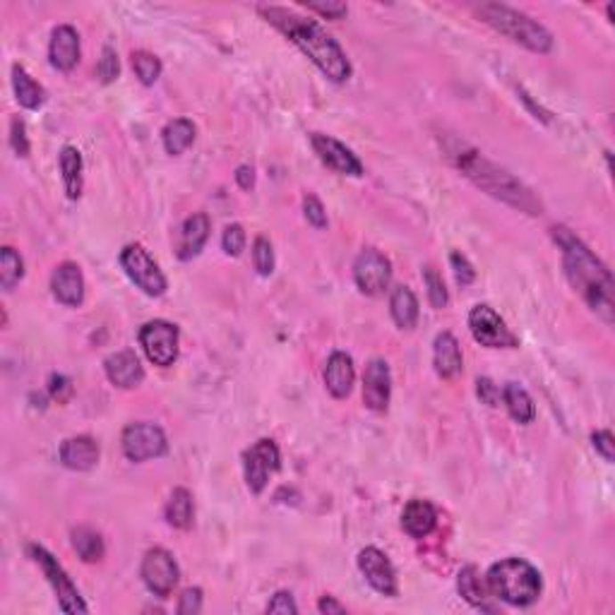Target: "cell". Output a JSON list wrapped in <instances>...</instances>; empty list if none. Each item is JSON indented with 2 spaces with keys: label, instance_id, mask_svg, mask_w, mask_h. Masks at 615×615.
Returning <instances> with one entry per match:
<instances>
[{
  "label": "cell",
  "instance_id": "8d00e7d4",
  "mask_svg": "<svg viewBox=\"0 0 615 615\" xmlns=\"http://www.w3.org/2000/svg\"><path fill=\"white\" fill-rule=\"evenodd\" d=\"M119 72H120L119 53H116L111 46H103L99 65H96V75H99V79H102L103 85H109V82H113V79H119Z\"/></svg>",
  "mask_w": 615,
  "mask_h": 615
},
{
  "label": "cell",
  "instance_id": "ac0fdd59",
  "mask_svg": "<svg viewBox=\"0 0 615 615\" xmlns=\"http://www.w3.org/2000/svg\"><path fill=\"white\" fill-rule=\"evenodd\" d=\"M51 289H53L55 299L61 300L63 306H82V300H85V276H82V269L75 262L58 265L53 276H51Z\"/></svg>",
  "mask_w": 615,
  "mask_h": 615
},
{
  "label": "cell",
  "instance_id": "f35d334b",
  "mask_svg": "<svg viewBox=\"0 0 615 615\" xmlns=\"http://www.w3.org/2000/svg\"><path fill=\"white\" fill-rule=\"evenodd\" d=\"M303 212H306L308 224H313L316 229H324L327 226V212H324L323 202L316 195H306L303 198Z\"/></svg>",
  "mask_w": 615,
  "mask_h": 615
},
{
  "label": "cell",
  "instance_id": "484cf974",
  "mask_svg": "<svg viewBox=\"0 0 615 615\" xmlns=\"http://www.w3.org/2000/svg\"><path fill=\"white\" fill-rule=\"evenodd\" d=\"M390 313H392V320L397 323V327L414 330V324L418 320V300L409 286H397L395 291H392Z\"/></svg>",
  "mask_w": 615,
  "mask_h": 615
},
{
  "label": "cell",
  "instance_id": "836d02e7",
  "mask_svg": "<svg viewBox=\"0 0 615 615\" xmlns=\"http://www.w3.org/2000/svg\"><path fill=\"white\" fill-rule=\"evenodd\" d=\"M133 68H135V75L140 78V82L143 85H154L159 79V75H161V61H159L157 55L147 53V51H137V53H133Z\"/></svg>",
  "mask_w": 615,
  "mask_h": 615
},
{
  "label": "cell",
  "instance_id": "7bdbcfd3",
  "mask_svg": "<svg viewBox=\"0 0 615 615\" xmlns=\"http://www.w3.org/2000/svg\"><path fill=\"white\" fill-rule=\"evenodd\" d=\"M592 442H594V450L599 452L601 457L606 459L608 464L615 459V442H613V433L611 430H596V433L592 435Z\"/></svg>",
  "mask_w": 615,
  "mask_h": 615
},
{
  "label": "cell",
  "instance_id": "e575fe53",
  "mask_svg": "<svg viewBox=\"0 0 615 615\" xmlns=\"http://www.w3.org/2000/svg\"><path fill=\"white\" fill-rule=\"evenodd\" d=\"M423 284L428 289V300L433 308H445L447 306V289H445V282L442 276L438 275L435 267L423 269Z\"/></svg>",
  "mask_w": 615,
  "mask_h": 615
},
{
  "label": "cell",
  "instance_id": "4fadbf2b",
  "mask_svg": "<svg viewBox=\"0 0 615 615\" xmlns=\"http://www.w3.org/2000/svg\"><path fill=\"white\" fill-rule=\"evenodd\" d=\"M282 466V455L276 447L275 440H260L255 442L250 450L243 455V472L248 488L253 490L255 496H260L265 486H267L269 476Z\"/></svg>",
  "mask_w": 615,
  "mask_h": 615
},
{
  "label": "cell",
  "instance_id": "c3c4849f",
  "mask_svg": "<svg viewBox=\"0 0 615 615\" xmlns=\"http://www.w3.org/2000/svg\"><path fill=\"white\" fill-rule=\"evenodd\" d=\"M236 183L243 190L253 188V185H255L253 166H238V168H236Z\"/></svg>",
  "mask_w": 615,
  "mask_h": 615
},
{
  "label": "cell",
  "instance_id": "ee69618b",
  "mask_svg": "<svg viewBox=\"0 0 615 615\" xmlns=\"http://www.w3.org/2000/svg\"><path fill=\"white\" fill-rule=\"evenodd\" d=\"M200 608H202V592H200L198 586L195 589H185L181 594V599H178V613L195 615L200 613Z\"/></svg>",
  "mask_w": 615,
  "mask_h": 615
},
{
  "label": "cell",
  "instance_id": "d590c367",
  "mask_svg": "<svg viewBox=\"0 0 615 615\" xmlns=\"http://www.w3.org/2000/svg\"><path fill=\"white\" fill-rule=\"evenodd\" d=\"M253 262L258 275L260 276H269L275 272V250H272V243L267 238H258L253 245Z\"/></svg>",
  "mask_w": 615,
  "mask_h": 615
},
{
  "label": "cell",
  "instance_id": "603a6c76",
  "mask_svg": "<svg viewBox=\"0 0 615 615\" xmlns=\"http://www.w3.org/2000/svg\"><path fill=\"white\" fill-rule=\"evenodd\" d=\"M433 365L440 378L450 380L462 373V348L459 341L452 337L450 332H442L435 337L433 344Z\"/></svg>",
  "mask_w": 615,
  "mask_h": 615
},
{
  "label": "cell",
  "instance_id": "ffe728a7",
  "mask_svg": "<svg viewBox=\"0 0 615 615\" xmlns=\"http://www.w3.org/2000/svg\"><path fill=\"white\" fill-rule=\"evenodd\" d=\"M209 229H212V224H209V217H207L205 212L193 214V217H188V219L183 221L181 238H178V250H176L178 260H193V258H198L200 250L205 248L207 238H209Z\"/></svg>",
  "mask_w": 615,
  "mask_h": 615
},
{
  "label": "cell",
  "instance_id": "f546056e",
  "mask_svg": "<svg viewBox=\"0 0 615 615\" xmlns=\"http://www.w3.org/2000/svg\"><path fill=\"white\" fill-rule=\"evenodd\" d=\"M82 154L75 147H63L61 152V171H63V183H65V193L68 198L78 200L82 195Z\"/></svg>",
  "mask_w": 615,
  "mask_h": 615
},
{
  "label": "cell",
  "instance_id": "cb8c5ba5",
  "mask_svg": "<svg viewBox=\"0 0 615 615\" xmlns=\"http://www.w3.org/2000/svg\"><path fill=\"white\" fill-rule=\"evenodd\" d=\"M435 521H438V514H435V507L428 500H411L409 505L404 507L402 527L409 537H428L435 529Z\"/></svg>",
  "mask_w": 615,
  "mask_h": 615
},
{
  "label": "cell",
  "instance_id": "5b68a950",
  "mask_svg": "<svg viewBox=\"0 0 615 615\" xmlns=\"http://www.w3.org/2000/svg\"><path fill=\"white\" fill-rule=\"evenodd\" d=\"M479 15L493 29L505 34L507 39H512L514 44H521V46L534 51V53H548L553 48V37L544 24L534 22L531 17L521 15V12L507 8V5L486 3V5L479 8Z\"/></svg>",
  "mask_w": 615,
  "mask_h": 615
},
{
  "label": "cell",
  "instance_id": "d6a6232c",
  "mask_svg": "<svg viewBox=\"0 0 615 615\" xmlns=\"http://www.w3.org/2000/svg\"><path fill=\"white\" fill-rule=\"evenodd\" d=\"M24 276L22 258L12 250V248H3L0 250V284L5 291H12L20 279Z\"/></svg>",
  "mask_w": 615,
  "mask_h": 615
},
{
  "label": "cell",
  "instance_id": "30bf717a",
  "mask_svg": "<svg viewBox=\"0 0 615 615\" xmlns=\"http://www.w3.org/2000/svg\"><path fill=\"white\" fill-rule=\"evenodd\" d=\"M120 445H123V455L137 464L147 462V459L161 457L168 450L164 430L154 423H130L123 430Z\"/></svg>",
  "mask_w": 615,
  "mask_h": 615
},
{
  "label": "cell",
  "instance_id": "ba28073f",
  "mask_svg": "<svg viewBox=\"0 0 615 615\" xmlns=\"http://www.w3.org/2000/svg\"><path fill=\"white\" fill-rule=\"evenodd\" d=\"M140 572H143V582L147 584V589L159 599H168L174 594L178 579H181L178 562L164 548H152V551L144 553Z\"/></svg>",
  "mask_w": 615,
  "mask_h": 615
},
{
  "label": "cell",
  "instance_id": "83f0119b",
  "mask_svg": "<svg viewBox=\"0 0 615 615\" xmlns=\"http://www.w3.org/2000/svg\"><path fill=\"white\" fill-rule=\"evenodd\" d=\"M161 143H164V150L168 154H174V157L183 154L190 144L195 143V126H193V120L176 119L171 123H166L164 133H161Z\"/></svg>",
  "mask_w": 615,
  "mask_h": 615
},
{
  "label": "cell",
  "instance_id": "2e32d148",
  "mask_svg": "<svg viewBox=\"0 0 615 615\" xmlns=\"http://www.w3.org/2000/svg\"><path fill=\"white\" fill-rule=\"evenodd\" d=\"M390 395H392L390 365L382 358H373L363 373V404L375 414H382L390 406Z\"/></svg>",
  "mask_w": 615,
  "mask_h": 615
},
{
  "label": "cell",
  "instance_id": "9a60e30c",
  "mask_svg": "<svg viewBox=\"0 0 615 615\" xmlns=\"http://www.w3.org/2000/svg\"><path fill=\"white\" fill-rule=\"evenodd\" d=\"M358 568H361L365 582L382 596H397V572L385 553L368 545L358 553Z\"/></svg>",
  "mask_w": 615,
  "mask_h": 615
},
{
  "label": "cell",
  "instance_id": "5bb4252c",
  "mask_svg": "<svg viewBox=\"0 0 615 615\" xmlns=\"http://www.w3.org/2000/svg\"><path fill=\"white\" fill-rule=\"evenodd\" d=\"M310 144L313 150L320 157L324 166H330L332 171H337L341 176H363V164L361 159L356 157L354 152L348 150L347 144H341L340 140H334L330 135L313 133L310 135Z\"/></svg>",
  "mask_w": 615,
  "mask_h": 615
},
{
  "label": "cell",
  "instance_id": "52a82bcc",
  "mask_svg": "<svg viewBox=\"0 0 615 615\" xmlns=\"http://www.w3.org/2000/svg\"><path fill=\"white\" fill-rule=\"evenodd\" d=\"M120 267L130 276L137 289H143L147 296H164L166 293V276L159 269V265L150 258L143 245L130 243L120 250Z\"/></svg>",
  "mask_w": 615,
  "mask_h": 615
},
{
  "label": "cell",
  "instance_id": "7402d4cb",
  "mask_svg": "<svg viewBox=\"0 0 615 615\" xmlns=\"http://www.w3.org/2000/svg\"><path fill=\"white\" fill-rule=\"evenodd\" d=\"M61 462L72 472H89L99 462V445L89 435L68 438L61 445Z\"/></svg>",
  "mask_w": 615,
  "mask_h": 615
},
{
  "label": "cell",
  "instance_id": "9c48e42d",
  "mask_svg": "<svg viewBox=\"0 0 615 615\" xmlns=\"http://www.w3.org/2000/svg\"><path fill=\"white\" fill-rule=\"evenodd\" d=\"M140 347L154 365L168 368L178 358V327L166 320H152L140 330Z\"/></svg>",
  "mask_w": 615,
  "mask_h": 615
},
{
  "label": "cell",
  "instance_id": "f1b7e54d",
  "mask_svg": "<svg viewBox=\"0 0 615 615\" xmlns=\"http://www.w3.org/2000/svg\"><path fill=\"white\" fill-rule=\"evenodd\" d=\"M72 548L78 551V555L85 562H99L106 555V545L99 531L92 527H78L72 529Z\"/></svg>",
  "mask_w": 615,
  "mask_h": 615
},
{
  "label": "cell",
  "instance_id": "bcb514c9",
  "mask_svg": "<svg viewBox=\"0 0 615 615\" xmlns=\"http://www.w3.org/2000/svg\"><path fill=\"white\" fill-rule=\"evenodd\" d=\"M306 8L317 12V15L327 17V20H341V17L348 12V8L344 3H308L306 0Z\"/></svg>",
  "mask_w": 615,
  "mask_h": 615
},
{
  "label": "cell",
  "instance_id": "7a4b0ae2",
  "mask_svg": "<svg viewBox=\"0 0 615 615\" xmlns=\"http://www.w3.org/2000/svg\"><path fill=\"white\" fill-rule=\"evenodd\" d=\"M260 15L269 24H275L284 37H289L320 68L324 78H330L332 82H347L351 78V63H348L347 53L320 24L296 15V12H289L286 8H275V5L269 8L262 5Z\"/></svg>",
  "mask_w": 615,
  "mask_h": 615
},
{
  "label": "cell",
  "instance_id": "74e56055",
  "mask_svg": "<svg viewBox=\"0 0 615 615\" xmlns=\"http://www.w3.org/2000/svg\"><path fill=\"white\" fill-rule=\"evenodd\" d=\"M221 245H224V253L236 258V255L243 253L245 248V231L241 224H231L224 231V238H221Z\"/></svg>",
  "mask_w": 615,
  "mask_h": 615
},
{
  "label": "cell",
  "instance_id": "f6af8a7d",
  "mask_svg": "<svg viewBox=\"0 0 615 615\" xmlns=\"http://www.w3.org/2000/svg\"><path fill=\"white\" fill-rule=\"evenodd\" d=\"M267 613H299V606H296V601L289 592H276L267 603Z\"/></svg>",
  "mask_w": 615,
  "mask_h": 615
},
{
  "label": "cell",
  "instance_id": "3957f363",
  "mask_svg": "<svg viewBox=\"0 0 615 615\" xmlns=\"http://www.w3.org/2000/svg\"><path fill=\"white\" fill-rule=\"evenodd\" d=\"M450 157L452 161H455V166H457L459 171H462L469 181L476 183L479 188L486 190V193L493 195L496 200H503V202H507V205L514 207V209L531 214V217L544 212L541 200H538L524 183L517 181L512 174H507L505 168H500L497 164L488 161L481 152L469 150V147L462 144V147L450 152Z\"/></svg>",
  "mask_w": 615,
  "mask_h": 615
},
{
  "label": "cell",
  "instance_id": "7dc6e473",
  "mask_svg": "<svg viewBox=\"0 0 615 615\" xmlns=\"http://www.w3.org/2000/svg\"><path fill=\"white\" fill-rule=\"evenodd\" d=\"M48 392H51V397L58 399V402H65V399L72 395L70 380L63 378V375H53V378L48 380Z\"/></svg>",
  "mask_w": 615,
  "mask_h": 615
},
{
  "label": "cell",
  "instance_id": "60d3db41",
  "mask_svg": "<svg viewBox=\"0 0 615 615\" xmlns=\"http://www.w3.org/2000/svg\"><path fill=\"white\" fill-rule=\"evenodd\" d=\"M10 144L17 157H29V140H27V127L22 119H12L10 123Z\"/></svg>",
  "mask_w": 615,
  "mask_h": 615
},
{
  "label": "cell",
  "instance_id": "44dd1931",
  "mask_svg": "<svg viewBox=\"0 0 615 615\" xmlns=\"http://www.w3.org/2000/svg\"><path fill=\"white\" fill-rule=\"evenodd\" d=\"M354 378L356 373L351 356L344 354V351H334L327 361V368H324V385L330 390V395L334 399H344V397L351 395Z\"/></svg>",
  "mask_w": 615,
  "mask_h": 615
},
{
  "label": "cell",
  "instance_id": "4316f807",
  "mask_svg": "<svg viewBox=\"0 0 615 615\" xmlns=\"http://www.w3.org/2000/svg\"><path fill=\"white\" fill-rule=\"evenodd\" d=\"M12 87H15V96L20 106L29 111H37L44 103L46 94H44V87L39 82H34V78L29 72L24 70L22 65H15L12 68Z\"/></svg>",
  "mask_w": 615,
  "mask_h": 615
},
{
  "label": "cell",
  "instance_id": "8fae6325",
  "mask_svg": "<svg viewBox=\"0 0 615 615\" xmlns=\"http://www.w3.org/2000/svg\"><path fill=\"white\" fill-rule=\"evenodd\" d=\"M469 330L473 340L486 348H514L517 337H514L505 320L497 316L490 306H476L469 313Z\"/></svg>",
  "mask_w": 615,
  "mask_h": 615
},
{
  "label": "cell",
  "instance_id": "4dcf8cb0",
  "mask_svg": "<svg viewBox=\"0 0 615 615\" xmlns=\"http://www.w3.org/2000/svg\"><path fill=\"white\" fill-rule=\"evenodd\" d=\"M503 402H505L510 416L517 421V423H531L534 416H537V409H534V402L524 387H520L517 382H510L503 390Z\"/></svg>",
  "mask_w": 615,
  "mask_h": 615
},
{
  "label": "cell",
  "instance_id": "7c38bea8",
  "mask_svg": "<svg viewBox=\"0 0 615 615\" xmlns=\"http://www.w3.org/2000/svg\"><path fill=\"white\" fill-rule=\"evenodd\" d=\"M354 282L365 296H380L392 282V262L375 248H365L354 262Z\"/></svg>",
  "mask_w": 615,
  "mask_h": 615
},
{
  "label": "cell",
  "instance_id": "8992f818",
  "mask_svg": "<svg viewBox=\"0 0 615 615\" xmlns=\"http://www.w3.org/2000/svg\"><path fill=\"white\" fill-rule=\"evenodd\" d=\"M27 551L32 555V561L44 570L48 584L53 586L55 596H58V603H61V611H65V613H87V603L82 601L78 586L72 584L68 572L61 568V562L55 561L53 555H51L44 545L32 544Z\"/></svg>",
  "mask_w": 615,
  "mask_h": 615
},
{
  "label": "cell",
  "instance_id": "d6986e66",
  "mask_svg": "<svg viewBox=\"0 0 615 615\" xmlns=\"http://www.w3.org/2000/svg\"><path fill=\"white\" fill-rule=\"evenodd\" d=\"M48 58L55 70L70 72L79 61V37L75 27L61 24L51 34V46H48Z\"/></svg>",
  "mask_w": 615,
  "mask_h": 615
},
{
  "label": "cell",
  "instance_id": "b9f144b4",
  "mask_svg": "<svg viewBox=\"0 0 615 615\" xmlns=\"http://www.w3.org/2000/svg\"><path fill=\"white\" fill-rule=\"evenodd\" d=\"M476 395H479V399H481L483 404H488V406H497V404H500V399H503L500 387H497L490 378L476 380Z\"/></svg>",
  "mask_w": 615,
  "mask_h": 615
},
{
  "label": "cell",
  "instance_id": "e0dca14e",
  "mask_svg": "<svg viewBox=\"0 0 615 615\" xmlns=\"http://www.w3.org/2000/svg\"><path fill=\"white\" fill-rule=\"evenodd\" d=\"M103 371H106V378L113 382L120 390H133L144 380V368L140 358L135 351L126 348V351H119V354H111L106 361H103Z\"/></svg>",
  "mask_w": 615,
  "mask_h": 615
},
{
  "label": "cell",
  "instance_id": "1f68e13d",
  "mask_svg": "<svg viewBox=\"0 0 615 615\" xmlns=\"http://www.w3.org/2000/svg\"><path fill=\"white\" fill-rule=\"evenodd\" d=\"M457 589L459 594L464 596L472 606L476 608H486V611H490L488 606V586L481 582V577H479V570L473 568V565H466L462 572H459L457 577Z\"/></svg>",
  "mask_w": 615,
  "mask_h": 615
},
{
  "label": "cell",
  "instance_id": "277c9868",
  "mask_svg": "<svg viewBox=\"0 0 615 615\" xmlns=\"http://www.w3.org/2000/svg\"><path fill=\"white\" fill-rule=\"evenodd\" d=\"M486 586L500 601H505L510 606L524 608L538 601L541 589H544V579L531 562L521 561V558H505L488 570Z\"/></svg>",
  "mask_w": 615,
  "mask_h": 615
},
{
  "label": "cell",
  "instance_id": "ab89813d",
  "mask_svg": "<svg viewBox=\"0 0 615 615\" xmlns=\"http://www.w3.org/2000/svg\"><path fill=\"white\" fill-rule=\"evenodd\" d=\"M450 265H452V272H455V279H457L459 286L473 284V279H476V269L472 267V262L466 260L464 255H462V253H452L450 255Z\"/></svg>",
  "mask_w": 615,
  "mask_h": 615
},
{
  "label": "cell",
  "instance_id": "d4e9b609",
  "mask_svg": "<svg viewBox=\"0 0 615 615\" xmlns=\"http://www.w3.org/2000/svg\"><path fill=\"white\" fill-rule=\"evenodd\" d=\"M166 521L174 529H190L193 527V520H195V503H193V496L190 490L176 488L171 496H168V503H166Z\"/></svg>",
  "mask_w": 615,
  "mask_h": 615
},
{
  "label": "cell",
  "instance_id": "6da1fadb",
  "mask_svg": "<svg viewBox=\"0 0 615 615\" xmlns=\"http://www.w3.org/2000/svg\"><path fill=\"white\" fill-rule=\"evenodd\" d=\"M553 241L562 250V265L570 284L575 286V291L596 316L603 317L608 324L613 323V276L606 265L568 226H553Z\"/></svg>",
  "mask_w": 615,
  "mask_h": 615
},
{
  "label": "cell",
  "instance_id": "681fc988",
  "mask_svg": "<svg viewBox=\"0 0 615 615\" xmlns=\"http://www.w3.org/2000/svg\"><path fill=\"white\" fill-rule=\"evenodd\" d=\"M317 608H320V613H327V615L344 613V611H347V608L341 606V603H337V601L332 599V596H323V599H320V603H317Z\"/></svg>",
  "mask_w": 615,
  "mask_h": 615
}]
</instances>
